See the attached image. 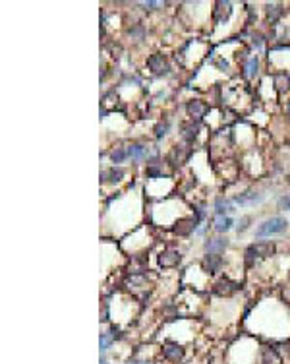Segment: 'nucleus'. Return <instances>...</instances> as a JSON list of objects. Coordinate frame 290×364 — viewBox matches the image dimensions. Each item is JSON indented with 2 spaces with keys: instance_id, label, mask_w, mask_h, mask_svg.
<instances>
[{
  "instance_id": "nucleus-1",
  "label": "nucleus",
  "mask_w": 290,
  "mask_h": 364,
  "mask_svg": "<svg viewBox=\"0 0 290 364\" xmlns=\"http://www.w3.org/2000/svg\"><path fill=\"white\" fill-rule=\"evenodd\" d=\"M286 227H288V221L284 217L275 215V217L261 221L260 227L256 229V236L258 238H267V236H273V234H280L282 231H286Z\"/></svg>"
},
{
  "instance_id": "nucleus-2",
  "label": "nucleus",
  "mask_w": 290,
  "mask_h": 364,
  "mask_svg": "<svg viewBox=\"0 0 290 364\" xmlns=\"http://www.w3.org/2000/svg\"><path fill=\"white\" fill-rule=\"evenodd\" d=\"M186 111H188V117L190 120H196V122H200L207 113H209V105L202 99H192L188 103V107H186Z\"/></svg>"
},
{
  "instance_id": "nucleus-3",
  "label": "nucleus",
  "mask_w": 290,
  "mask_h": 364,
  "mask_svg": "<svg viewBox=\"0 0 290 364\" xmlns=\"http://www.w3.org/2000/svg\"><path fill=\"white\" fill-rule=\"evenodd\" d=\"M147 68L155 74V76L168 74V70H170V68H168V64H166L164 55H160V53H155V55H151V57L147 59Z\"/></svg>"
},
{
  "instance_id": "nucleus-4",
  "label": "nucleus",
  "mask_w": 290,
  "mask_h": 364,
  "mask_svg": "<svg viewBox=\"0 0 290 364\" xmlns=\"http://www.w3.org/2000/svg\"><path fill=\"white\" fill-rule=\"evenodd\" d=\"M182 262V254L180 250L174 248H166L159 254V265L160 267H176L178 263Z\"/></svg>"
},
{
  "instance_id": "nucleus-5",
  "label": "nucleus",
  "mask_w": 290,
  "mask_h": 364,
  "mask_svg": "<svg viewBox=\"0 0 290 364\" xmlns=\"http://www.w3.org/2000/svg\"><path fill=\"white\" fill-rule=\"evenodd\" d=\"M228 248V238L226 236H209L205 240V252L207 254H222Z\"/></svg>"
},
{
  "instance_id": "nucleus-6",
  "label": "nucleus",
  "mask_w": 290,
  "mask_h": 364,
  "mask_svg": "<svg viewBox=\"0 0 290 364\" xmlns=\"http://www.w3.org/2000/svg\"><path fill=\"white\" fill-rule=\"evenodd\" d=\"M238 289H240V285H238V283H234V281H230L228 277L218 279L217 283L213 285V292L218 294V296H228V294L236 292Z\"/></svg>"
},
{
  "instance_id": "nucleus-7",
  "label": "nucleus",
  "mask_w": 290,
  "mask_h": 364,
  "mask_svg": "<svg viewBox=\"0 0 290 364\" xmlns=\"http://www.w3.org/2000/svg\"><path fill=\"white\" fill-rule=\"evenodd\" d=\"M222 263H224V260H222L220 254H205L202 260L203 269L207 273H217V271H220L222 269Z\"/></svg>"
},
{
  "instance_id": "nucleus-8",
  "label": "nucleus",
  "mask_w": 290,
  "mask_h": 364,
  "mask_svg": "<svg viewBox=\"0 0 290 364\" xmlns=\"http://www.w3.org/2000/svg\"><path fill=\"white\" fill-rule=\"evenodd\" d=\"M162 354H164L168 360H172V362H180L182 356H184V349H182V345H178V343H174V341H166V343L162 345Z\"/></svg>"
},
{
  "instance_id": "nucleus-9",
  "label": "nucleus",
  "mask_w": 290,
  "mask_h": 364,
  "mask_svg": "<svg viewBox=\"0 0 290 364\" xmlns=\"http://www.w3.org/2000/svg\"><path fill=\"white\" fill-rule=\"evenodd\" d=\"M232 2H217L213 8V22L215 24H224L228 20V16L232 14Z\"/></svg>"
},
{
  "instance_id": "nucleus-10",
  "label": "nucleus",
  "mask_w": 290,
  "mask_h": 364,
  "mask_svg": "<svg viewBox=\"0 0 290 364\" xmlns=\"http://www.w3.org/2000/svg\"><path fill=\"white\" fill-rule=\"evenodd\" d=\"M124 176H126V171L122 169V167H110V169H106V171H102L101 173V182H110V184H118V182H122L124 180Z\"/></svg>"
},
{
  "instance_id": "nucleus-11",
  "label": "nucleus",
  "mask_w": 290,
  "mask_h": 364,
  "mask_svg": "<svg viewBox=\"0 0 290 364\" xmlns=\"http://www.w3.org/2000/svg\"><path fill=\"white\" fill-rule=\"evenodd\" d=\"M198 219L196 217H184L180 219L178 223H176V227H174V233L180 234V236H188V234H192L194 231H196V227H198Z\"/></svg>"
},
{
  "instance_id": "nucleus-12",
  "label": "nucleus",
  "mask_w": 290,
  "mask_h": 364,
  "mask_svg": "<svg viewBox=\"0 0 290 364\" xmlns=\"http://www.w3.org/2000/svg\"><path fill=\"white\" fill-rule=\"evenodd\" d=\"M263 194H258V192H244V194H238V196H234V204L238 205H256L263 202Z\"/></svg>"
},
{
  "instance_id": "nucleus-13",
  "label": "nucleus",
  "mask_w": 290,
  "mask_h": 364,
  "mask_svg": "<svg viewBox=\"0 0 290 364\" xmlns=\"http://www.w3.org/2000/svg\"><path fill=\"white\" fill-rule=\"evenodd\" d=\"M180 130H182L180 132V134H182V138H184L188 144H194V140H196V138H198V134H200V122H196V120L184 122Z\"/></svg>"
},
{
  "instance_id": "nucleus-14",
  "label": "nucleus",
  "mask_w": 290,
  "mask_h": 364,
  "mask_svg": "<svg viewBox=\"0 0 290 364\" xmlns=\"http://www.w3.org/2000/svg\"><path fill=\"white\" fill-rule=\"evenodd\" d=\"M258 70H260V60L256 57H250V59L242 64V76L248 78V80H254L258 76Z\"/></svg>"
},
{
  "instance_id": "nucleus-15",
  "label": "nucleus",
  "mask_w": 290,
  "mask_h": 364,
  "mask_svg": "<svg viewBox=\"0 0 290 364\" xmlns=\"http://www.w3.org/2000/svg\"><path fill=\"white\" fill-rule=\"evenodd\" d=\"M282 12H284V8H282V4H278V2H275V4H267V6H265V14H267V22H269V24H276L278 18L282 16Z\"/></svg>"
},
{
  "instance_id": "nucleus-16",
  "label": "nucleus",
  "mask_w": 290,
  "mask_h": 364,
  "mask_svg": "<svg viewBox=\"0 0 290 364\" xmlns=\"http://www.w3.org/2000/svg\"><path fill=\"white\" fill-rule=\"evenodd\" d=\"M213 227H215L217 233H228L232 227H234V219L230 215H217Z\"/></svg>"
},
{
  "instance_id": "nucleus-17",
  "label": "nucleus",
  "mask_w": 290,
  "mask_h": 364,
  "mask_svg": "<svg viewBox=\"0 0 290 364\" xmlns=\"http://www.w3.org/2000/svg\"><path fill=\"white\" fill-rule=\"evenodd\" d=\"M252 246L256 250L258 258H269V256L275 254V244H273V242H256V244H252Z\"/></svg>"
},
{
  "instance_id": "nucleus-18",
  "label": "nucleus",
  "mask_w": 290,
  "mask_h": 364,
  "mask_svg": "<svg viewBox=\"0 0 290 364\" xmlns=\"http://www.w3.org/2000/svg\"><path fill=\"white\" fill-rule=\"evenodd\" d=\"M273 80H275V89L282 95L284 91H288V84H290V78L286 72H278L273 76Z\"/></svg>"
},
{
  "instance_id": "nucleus-19",
  "label": "nucleus",
  "mask_w": 290,
  "mask_h": 364,
  "mask_svg": "<svg viewBox=\"0 0 290 364\" xmlns=\"http://www.w3.org/2000/svg\"><path fill=\"white\" fill-rule=\"evenodd\" d=\"M128 155L134 161H144L147 157V147L142 146V144H132V146H128Z\"/></svg>"
},
{
  "instance_id": "nucleus-20",
  "label": "nucleus",
  "mask_w": 290,
  "mask_h": 364,
  "mask_svg": "<svg viewBox=\"0 0 290 364\" xmlns=\"http://www.w3.org/2000/svg\"><path fill=\"white\" fill-rule=\"evenodd\" d=\"M128 157H130V155H128V147H116V149L110 151V161H112L114 165H118V167H120V163H124Z\"/></svg>"
},
{
  "instance_id": "nucleus-21",
  "label": "nucleus",
  "mask_w": 290,
  "mask_h": 364,
  "mask_svg": "<svg viewBox=\"0 0 290 364\" xmlns=\"http://www.w3.org/2000/svg\"><path fill=\"white\" fill-rule=\"evenodd\" d=\"M228 211H234V207H232V204L226 200V198H217L215 200V213L217 215H224V213H228Z\"/></svg>"
},
{
  "instance_id": "nucleus-22",
  "label": "nucleus",
  "mask_w": 290,
  "mask_h": 364,
  "mask_svg": "<svg viewBox=\"0 0 290 364\" xmlns=\"http://www.w3.org/2000/svg\"><path fill=\"white\" fill-rule=\"evenodd\" d=\"M128 33L132 35V39H144L145 28L142 26V24H132V28L128 30Z\"/></svg>"
},
{
  "instance_id": "nucleus-23",
  "label": "nucleus",
  "mask_w": 290,
  "mask_h": 364,
  "mask_svg": "<svg viewBox=\"0 0 290 364\" xmlns=\"http://www.w3.org/2000/svg\"><path fill=\"white\" fill-rule=\"evenodd\" d=\"M112 335L108 333H101V339H99V345H101V352H104V350H108V347H110V343H112Z\"/></svg>"
},
{
  "instance_id": "nucleus-24",
  "label": "nucleus",
  "mask_w": 290,
  "mask_h": 364,
  "mask_svg": "<svg viewBox=\"0 0 290 364\" xmlns=\"http://www.w3.org/2000/svg\"><path fill=\"white\" fill-rule=\"evenodd\" d=\"M145 176H147V178H162V169H160L159 165H157V167H147Z\"/></svg>"
},
{
  "instance_id": "nucleus-25",
  "label": "nucleus",
  "mask_w": 290,
  "mask_h": 364,
  "mask_svg": "<svg viewBox=\"0 0 290 364\" xmlns=\"http://www.w3.org/2000/svg\"><path fill=\"white\" fill-rule=\"evenodd\" d=\"M168 126H170V124H168V122H159V124H157V128H155V136H157V138H164V136H166V132H168Z\"/></svg>"
},
{
  "instance_id": "nucleus-26",
  "label": "nucleus",
  "mask_w": 290,
  "mask_h": 364,
  "mask_svg": "<svg viewBox=\"0 0 290 364\" xmlns=\"http://www.w3.org/2000/svg\"><path fill=\"white\" fill-rule=\"evenodd\" d=\"M278 209H286V211H290V194H284V196L278 200Z\"/></svg>"
},
{
  "instance_id": "nucleus-27",
  "label": "nucleus",
  "mask_w": 290,
  "mask_h": 364,
  "mask_svg": "<svg viewBox=\"0 0 290 364\" xmlns=\"http://www.w3.org/2000/svg\"><path fill=\"white\" fill-rule=\"evenodd\" d=\"M250 221H252V217H248V215L238 221V233H244V231H246L248 227H250V225H248Z\"/></svg>"
},
{
  "instance_id": "nucleus-28",
  "label": "nucleus",
  "mask_w": 290,
  "mask_h": 364,
  "mask_svg": "<svg viewBox=\"0 0 290 364\" xmlns=\"http://www.w3.org/2000/svg\"><path fill=\"white\" fill-rule=\"evenodd\" d=\"M145 8H149V10H157V6H160V2H144Z\"/></svg>"
},
{
  "instance_id": "nucleus-29",
  "label": "nucleus",
  "mask_w": 290,
  "mask_h": 364,
  "mask_svg": "<svg viewBox=\"0 0 290 364\" xmlns=\"http://www.w3.org/2000/svg\"><path fill=\"white\" fill-rule=\"evenodd\" d=\"M286 113H288V115H290V103H288V105H286Z\"/></svg>"
},
{
  "instance_id": "nucleus-30",
  "label": "nucleus",
  "mask_w": 290,
  "mask_h": 364,
  "mask_svg": "<svg viewBox=\"0 0 290 364\" xmlns=\"http://www.w3.org/2000/svg\"><path fill=\"white\" fill-rule=\"evenodd\" d=\"M101 364H108V362H106V360H101Z\"/></svg>"
},
{
  "instance_id": "nucleus-31",
  "label": "nucleus",
  "mask_w": 290,
  "mask_h": 364,
  "mask_svg": "<svg viewBox=\"0 0 290 364\" xmlns=\"http://www.w3.org/2000/svg\"><path fill=\"white\" fill-rule=\"evenodd\" d=\"M136 364H149V362H136Z\"/></svg>"
}]
</instances>
